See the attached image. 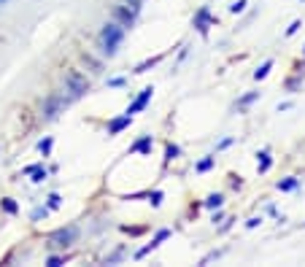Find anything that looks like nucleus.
<instances>
[{"mask_svg":"<svg viewBox=\"0 0 305 267\" xmlns=\"http://www.w3.org/2000/svg\"><path fill=\"white\" fill-rule=\"evenodd\" d=\"M122 41H124V30H122V25H106L100 30V49H103V54H108V57H114L116 54V49L122 46Z\"/></svg>","mask_w":305,"mask_h":267,"instance_id":"f257e3e1","label":"nucleus"},{"mask_svg":"<svg viewBox=\"0 0 305 267\" xmlns=\"http://www.w3.org/2000/svg\"><path fill=\"white\" fill-rule=\"evenodd\" d=\"M65 87H68V92H71L73 98H84V95L89 92V81L78 70H68L65 73Z\"/></svg>","mask_w":305,"mask_h":267,"instance_id":"f03ea898","label":"nucleus"},{"mask_svg":"<svg viewBox=\"0 0 305 267\" xmlns=\"http://www.w3.org/2000/svg\"><path fill=\"white\" fill-rule=\"evenodd\" d=\"M65 105H68V100L62 98V95H51V98H46L43 100V119H46V122L57 119L62 111H65Z\"/></svg>","mask_w":305,"mask_h":267,"instance_id":"7ed1b4c3","label":"nucleus"},{"mask_svg":"<svg viewBox=\"0 0 305 267\" xmlns=\"http://www.w3.org/2000/svg\"><path fill=\"white\" fill-rule=\"evenodd\" d=\"M76 237H78V227L71 224V227H65V230L54 232V235H51V243H54V246H60V248H65V246H71Z\"/></svg>","mask_w":305,"mask_h":267,"instance_id":"20e7f679","label":"nucleus"},{"mask_svg":"<svg viewBox=\"0 0 305 267\" xmlns=\"http://www.w3.org/2000/svg\"><path fill=\"white\" fill-rule=\"evenodd\" d=\"M114 16H116V22H119L122 27H132V25H135V11H130L124 3L114 8Z\"/></svg>","mask_w":305,"mask_h":267,"instance_id":"39448f33","label":"nucleus"},{"mask_svg":"<svg viewBox=\"0 0 305 267\" xmlns=\"http://www.w3.org/2000/svg\"><path fill=\"white\" fill-rule=\"evenodd\" d=\"M152 92H154V89H152V87H146L141 95H138V98H135V103H132V105L127 108V113H130V116H132V113H138V111H143V108H146V103L152 100Z\"/></svg>","mask_w":305,"mask_h":267,"instance_id":"423d86ee","label":"nucleus"},{"mask_svg":"<svg viewBox=\"0 0 305 267\" xmlns=\"http://www.w3.org/2000/svg\"><path fill=\"white\" fill-rule=\"evenodd\" d=\"M208 22H211L208 8H200V11H197V16H194V27L200 30V35H208Z\"/></svg>","mask_w":305,"mask_h":267,"instance_id":"0eeeda50","label":"nucleus"},{"mask_svg":"<svg viewBox=\"0 0 305 267\" xmlns=\"http://www.w3.org/2000/svg\"><path fill=\"white\" fill-rule=\"evenodd\" d=\"M130 122H132V116H130V113H124V116L114 119V122L108 124V135H116V133H122L124 127H130Z\"/></svg>","mask_w":305,"mask_h":267,"instance_id":"6e6552de","label":"nucleus"},{"mask_svg":"<svg viewBox=\"0 0 305 267\" xmlns=\"http://www.w3.org/2000/svg\"><path fill=\"white\" fill-rule=\"evenodd\" d=\"M132 151H141V154H149V151H152V138H143V140H138L135 146H132Z\"/></svg>","mask_w":305,"mask_h":267,"instance_id":"1a4fd4ad","label":"nucleus"},{"mask_svg":"<svg viewBox=\"0 0 305 267\" xmlns=\"http://www.w3.org/2000/svg\"><path fill=\"white\" fill-rule=\"evenodd\" d=\"M257 98H260V92H249V95H243V98L238 100V111H243L246 105H251V103H254Z\"/></svg>","mask_w":305,"mask_h":267,"instance_id":"9d476101","label":"nucleus"},{"mask_svg":"<svg viewBox=\"0 0 305 267\" xmlns=\"http://www.w3.org/2000/svg\"><path fill=\"white\" fill-rule=\"evenodd\" d=\"M159 60H162V54H159V57H152V60H146V62H141V65L135 67V73H146L149 67H154V65H157Z\"/></svg>","mask_w":305,"mask_h":267,"instance_id":"9b49d317","label":"nucleus"},{"mask_svg":"<svg viewBox=\"0 0 305 267\" xmlns=\"http://www.w3.org/2000/svg\"><path fill=\"white\" fill-rule=\"evenodd\" d=\"M297 184H300L297 178H284V181H278V189L281 192H292V189H297Z\"/></svg>","mask_w":305,"mask_h":267,"instance_id":"f8f14e48","label":"nucleus"},{"mask_svg":"<svg viewBox=\"0 0 305 267\" xmlns=\"http://www.w3.org/2000/svg\"><path fill=\"white\" fill-rule=\"evenodd\" d=\"M270 165H273V160H270V151H262V154H260V173H267Z\"/></svg>","mask_w":305,"mask_h":267,"instance_id":"ddd939ff","label":"nucleus"},{"mask_svg":"<svg viewBox=\"0 0 305 267\" xmlns=\"http://www.w3.org/2000/svg\"><path fill=\"white\" fill-rule=\"evenodd\" d=\"M270 67H273V60H267V62H265V65L260 67V70H254V78H257V81H262V78L267 76V73H270Z\"/></svg>","mask_w":305,"mask_h":267,"instance_id":"4468645a","label":"nucleus"},{"mask_svg":"<svg viewBox=\"0 0 305 267\" xmlns=\"http://www.w3.org/2000/svg\"><path fill=\"white\" fill-rule=\"evenodd\" d=\"M0 205H3V211H5V213H11V216H14L16 211H19V205H16V202L11 200V197H5V200L0 202Z\"/></svg>","mask_w":305,"mask_h":267,"instance_id":"2eb2a0df","label":"nucleus"},{"mask_svg":"<svg viewBox=\"0 0 305 267\" xmlns=\"http://www.w3.org/2000/svg\"><path fill=\"white\" fill-rule=\"evenodd\" d=\"M222 202H224L222 195H211L208 200H205V208H222Z\"/></svg>","mask_w":305,"mask_h":267,"instance_id":"dca6fc26","label":"nucleus"},{"mask_svg":"<svg viewBox=\"0 0 305 267\" xmlns=\"http://www.w3.org/2000/svg\"><path fill=\"white\" fill-rule=\"evenodd\" d=\"M157 246H159V243H157V240H152V243H149V246H143V248H141V251H138V254H135V259H143V257H146V254H149V251H154V248H157Z\"/></svg>","mask_w":305,"mask_h":267,"instance_id":"f3484780","label":"nucleus"},{"mask_svg":"<svg viewBox=\"0 0 305 267\" xmlns=\"http://www.w3.org/2000/svg\"><path fill=\"white\" fill-rule=\"evenodd\" d=\"M211 167H214V157H205V160L197 162V170H200V173H205V170H211Z\"/></svg>","mask_w":305,"mask_h":267,"instance_id":"a211bd4d","label":"nucleus"},{"mask_svg":"<svg viewBox=\"0 0 305 267\" xmlns=\"http://www.w3.org/2000/svg\"><path fill=\"white\" fill-rule=\"evenodd\" d=\"M81 60H84V62H87V65H89V67H92V70H95V73H100V70H103V65H100V62H97V60H92V57H89V54H84V57H81Z\"/></svg>","mask_w":305,"mask_h":267,"instance_id":"6ab92c4d","label":"nucleus"},{"mask_svg":"<svg viewBox=\"0 0 305 267\" xmlns=\"http://www.w3.org/2000/svg\"><path fill=\"white\" fill-rule=\"evenodd\" d=\"M38 151H41V154L46 157V154H49V151H51V138H43L41 140V143H38Z\"/></svg>","mask_w":305,"mask_h":267,"instance_id":"aec40b11","label":"nucleus"},{"mask_svg":"<svg viewBox=\"0 0 305 267\" xmlns=\"http://www.w3.org/2000/svg\"><path fill=\"white\" fill-rule=\"evenodd\" d=\"M122 3L127 5L130 11H135V14H138V11H141V0H122Z\"/></svg>","mask_w":305,"mask_h":267,"instance_id":"412c9836","label":"nucleus"},{"mask_svg":"<svg viewBox=\"0 0 305 267\" xmlns=\"http://www.w3.org/2000/svg\"><path fill=\"white\" fill-rule=\"evenodd\" d=\"M43 178H46V170H41V167H36V170H33V181H36V184H41Z\"/></svg>","mask_w":305,"mask_h":267,"instance_id":"4be33fe9","label":"nucleus"},{"mask_svg":"<svg viewBox=\"0 0 305 267\" xmlns=\"http://www.w3.org/2000/svg\"><path fill=\"white\" fill-rule=\"evenodd\" d=\"M62 205V200H60V195H49V208L54 211V208H60Z\"/></svg>","mask_w":305,"mask_h":267,"instance_id":"5701e85b","label":"nucleus"},{"mask_svg":"<svg viewBox=\"0 0 305 267\" xmlns=\"http://www.w3.org/2000/svg\"><path fill=\"white\" fill-rule=\"evenodd\" d=\"M176 157H178V146H173V143H170V146H168V157H165V160L170 162V160H176Z\"/></svg>","mask_w":305,"mask_h":267,"instance_id":"b1692460","label":"nucleus"},{"mask_svg":"<svg viewBox=\"0 0 305 267\" xmlns=\"http://www.w3.org/2000/svg\"><path fill=\"white\" fill-rule=\"evenodd\" d=\"M49 213L46 211V208H36V211H33V221H38V219H43V216Z\"/></svg>","mask_w":305,"mask_h":267,"instance_id":"393cba45","label":"nucleus"},{"mask_svg":"<svg viewBox=\"0 0 305 267\" xmlns=\"http://www.w3.org/2000/svg\"><path fill=\"white\" fill-rule=\"evenodd\" d=\"M297 30H300V19H295V22H292V25H289V30H286V35H295Z\"/></svg>","mask_w":305,"mask_h":267,"instance_id":"a878e982","label":"nucleus"},{"mask_svg":"<svg viewBox=\"0 0 305 267\" xmlns=\"http://www.w3.org/2000/svg\"><path fill=\"white\" fill-rule=\"evenodd\" d=\"M62 262H65L62 257H49V262H46V265H49V267H60Z\"/></svg>","mask_w":305,"mask_h":267,"instance_id":"bb28decb","label":"nucleus"},{"mask_svg":"<svg viewBox=\"0 0 305 267\" xmlns=\"http://www.w3.org/2000/svg\"><path fill=\"white\" fill-rule=\"evenodd\" d=\"M243 8H246V0H238V3H235L229 11H232V14H240V11H243Z\"/></svg>","mask_w":305,"mask_h":267,"instance_id":"cd10ccee","label":"nucleus"},{"mask_svg":"<svg viewBox=\"0 0 305 267\" xmlns=\"http://www.w3.org/2000/svg\"><path fill=\"white\" fill-rule=\"evenodd\" d=\"M159 202H162V192H154V195H152V205L157 208Z\"/></svg>","mask_w":305,"mask_h":267,"instance_id":"c85d7f7f","label":"nucleus"},{"mask_svg":"<svg viewBox=\"0 0 305 267\" xmlns=\"http://www.w3.org/2000/svg\"><path fill=\"white\" fill-rule=\"evenodd\" d=\"M108 87H124V78H111V81H108Z\"/></svg>","mask_w":305,"mask_h":267,"instance_id":"c756f323","label":"nucleus"},{"mask_svg":"<svg viewBox=\"0 0 305 267\" xmlns=\"http://www.w3.org/2000/svg\"><path fill=\"white\" fill-rule=\"evenodd\" d=\"M122 230H124V232H130V235H138V232H143L141 227H122Z\"/></svg>","mask_w":305,"mask_h":267,"instance_id":"7c9ffc66","label":"nucleus"},{"mask_svg":"<svg viewBox=\"0 0 305 267\" xmlns=\"http://www.w3.org/2000/svg\"><path fill=\"white\" fill-rule=\"evenodd\" d=\"M286 87H289V89H292V92H295V89H297V87H300V81H297V78H292V81H289V84H286Z\"/></svg>","mask_w":305,"mask_h":267,"instance_id":"2f4dec72","label":"nucleus"},{"mask_svg":"<svg viewBox=\"0 0 305 267\" xmlns=\"http://www.w3.org/2000/svg\"><path fill=\"white\" fill-rule=\"evenodd\" d=\"M260 221H262V219H249V224H246V227H249V230H254V227L260 224Z\"/></svg>","mask_w":305,"mask_h":267,"instance_id":"473e14b6","label":"nucleus"},{"mask_svg":"<svg viewBox=\"0 0 305 267\" xmlns=\"http://www.w3.org/2000/svg\"><path fill=\"white\" fill-rule=\"evenodd\" d=\"M11 3V0H0V5H8Z\"/></svg>","mask_w":305,"mask_h":267,"instance_id":"72a5a7b5","label":"nucleus"},{"mask_svg":"<svg viewBox=\"0 0 305 267\" xmlns=\"http://www.w3.org/2000/svg\"><path fill=\"white\" fill-rule=\"evenodd\" d=\"M303 52H305V49H303Z\"/></svg>","mask_w":305,"mask_h":267,"instance_id":"f704fd0d","label":"nucleus"}]
</instances>
